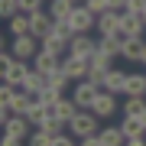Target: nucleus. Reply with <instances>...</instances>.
Wrapping results in <instances>:
<instances>
[{
    "label": "nucleus",
    "mask_w": 146,
    "mask_h": 146,
    "mask_svg": "<svg viewBox=\"0 0 146 146\" xmlns=\"http://www.w3.org/2000/svg\"><path fill=\"white\" fill-rule=\"evenodd\" d=\"M140 117H143V123H146V110H143V114H140Z\"/></svg>",
    "instance_id": "36"
},
{
    "label": "nucleus",
    "mask_w": 146,
    "mask_h": 146,
    "mask_svg": "<svg viewBox=\"0 0 146 146\" xmlns=\"http://www.w3.org/2000/svg\"><path fill=\"white\" fill-rule=\"evenodd\" d=\"M104 88H107V91H114V94H123V88H127V72H120V68H110L107 78H104Z\"/></svg>",
    "instance_id": "16"
},
{
    "label": "nucleus",
    "mask_w": 146,
    "mask_h": 146,
    "mask_svg": "<svg viewBox=\"0 0 146 146\" xmlns=\"http://www.w3.org/2000/svg\"><path fill=\"white\" fill-rule=\"evenodd\" d=\"M120 26H123L127 36H143V33H146V20H143V13L123 10V13H120Z\"/></svg>",
    "instance_id": "11"
},
{
    "label": "nucleus",
    "mask_w": 146,
    "mask_h": 146,
    "mask_svg": "<svg viewBox=\"0 0 146 146\" xmlns=\"http://www.w3.org/2000/svg\"><path fill=\"white\" fill-rule=\"evenodd\" d=\"M42 42V49H46V52H55V55H65L68 52V42L62 39V36H55V33H49L46 39H39Z\"/></svg>",
    "instance_id": "21"
},
{
    "label": "nucleus",
    "mask_w": 146,
    "mask_h": 146,
    "mask_svg": "<svg viewBox=\"0 0 146 146\" xmlns=\"http://www.w3.org/2000/svg\"><path fill=\"white\" fill-rule=\"evenodd\" d=\"M29 20H33L29 33H33L36 39H46L49 33L55 29V20H52V13H49V10H36V13H29Z\"/></svg>",
    "instance_id": "7"
},
{
    "label": "nucleus",
    "mask_w": 146,
    "mask_h": 146,
    "mask_svg": "<svg viewBox=\"0 0 146 146\" xmlns=\"http://www.w3.org/2000/svg\"><path fill=\"white\" fill-rule=\"evenodd\" d=\"M94 29H98V36H114L120 29V13L117 10H104L98 16V23H94Z\"/></svg>",
    "instance_id": "13"
},
{
    "label": "nucleus",
    "mask_w": 146,
    "mask_h": 146,
    "mask_svg": "<svg viewBox=\"0 0 146 146\" xmlns=\"http://www.w3.org/2000/svg\"><path fill=\"white\" fill-rule=\"evenodd\" d=\"M26 143H33V146H55V133H49L46 127H33Z\"/></svg>",
    "instance_id": "25"
},
{
    "label": "nucleus",
    "mask_w": 146,
    "mask_h": 146,
    "mask_svg": "<svg viewBox=\"0 0 146 146\" xmlns=\"http://www.w3.org/2000/svg\"><path fill=\"white\" fill-rule=\"evenodd\" d=\"M98 114L94 110H78L72 120H68V130H72L78 140H84V136H91V133H98Z\"/></svg>",
    "instance_id": "1"
},
{
    "label": "nucleus",
    "mask_w": 146,
    "mask_h": 146,
    "mask_svg": "<svg viewBox=\"0 0 146 146\" xmlns=\"http://www.w3.org/2000/svg\"><path fill=\"white\" fill-rule=\"evenodd\" d=\"M143 110H146V98H143V94H127V101H123V114L140 117Z\"/></svg>",
    "instance_id": "23"
},
{
    "label": "nucleus",
    "mask_w": 146,
    "mask_h": 146,
    "mask_svg": "<svg viewBox=\"0 0 146 146\" xmlns=\"http://www.w3.org/2000/svg\"><path fill=\"white\" fill-rule=\"evenodd\" d=\"M75 3H84V0H75Z\"/></svg>",
    "instance_id": "37"
},
{
    "label": "nucleus",
    "mask_w": 146,
    "mask_h": 146,
    "mask_svg": "<svg viewBox=\"0 0 146 146\" xmlns=\"http://www.w3.org/2000/svg\"><path fill=\"white\" fill-rule=\"evenodd\" d=\"M23 140H20V136H10V133H3V146H20Z\"/></svg>",
    "instance_id": "34"
},
{
    "label": "nucleus",
    "mask_w": 146,
    "mask_h": 146,
    "mask_svg": "<svg viewBox=\"0 0 146 146\" xmlns=\"http://www.w3.org/2000/svg\"><path fill=\"white\" fill-rule=\"evenodd\" d=\"M75 10V0H49V13H52V20H68Z\"/></svg>",
    "instance_id": "19"
},
{
    "label": "nucleus",
    "mask_w": 146,
    "mask_h": 146,
    "mask_svg": "<svg viewBox=\"0 0 146 146\" xmlns=\"http://www.w3.org/2000/svg\"><path fill=\"white\" fill-rule=\"evenodd\" d=\"M33 104V94L26 91V88H16V94H13V101H10V110L13 114H26V107Z\"/></svg>",
    "instance_id": "20"
},
{
    "label": "nucleus",
    "mask_w": 146,
    "mask_h": 146,
    "mask_svg": "<svg viewBox=\"0 0 146 146\" xmlns=\"http://www.w3.org/2000/svg\"><path fill=\"white\" fill-rule=\"evenodd\" d=\"M107 3H110V10H117V13L127 10V0H107Z\"/></svg>",
    "instance_id": "33"
},
{
    "label": "nucleus",
    "mask_w": 146,
    "mask_h": 146,
    "mask_svg": "<svg viewBox=\"0 0 146 146\" xmlns=\"http://www.w3.org/2000/svg\"><path fill=\"white\" fill-rule=\"evenodd\" d=\"M98 49H101L104 55H110V58H114V55H120L123 42H120L117 36H98Z\"/></svg>",
    "instance_id": "24"
},
{
    "label": "nucleus",
    "mask_w": 146,
    "mask_h": 146,
    "mask_svg": "<svg viewBox=\"0 0 146 146\" xmlns=\"http://www.w3.org/2000/svg\"><path fill=\"white\" fill-rule=\"evenodd\" d=\"M78 104H75V98H62V101H58V104H55V117L58 120H62V123H68V120H72L75 114H78Z\"/></svg>",
    "instance_id": "18"
},
{
    "label": "nucleus",
    "mask_w": 146,
    "mask_h": 146,
    "mask_svg": "<svg viewBox=\"0 0 146 146\" xmlns=\"http://www.w3.org/2000/svg\"><path fill=\"white\" fill-rule=\"evenodd\" d=\"M143 20H146V10H143Z\"/></svg>",
    "instance_id": "38"
},
{
    "label": "nucleus",
    "mask_w": 146,
    "mask_h": 146,
    "mask_svg": "<svg viewBox=\"0 0 146 146\" xmlns=\"http://www.w3.org/2000/svg\"><path fill=\"white\" fill-rule=\"evenodd\" d=\"M94 49H98V39H94L91 33H75L72 42H68V52H72V55H84V58H88Z\"/></svg>",
    "instance_id": "9"
},
{
    "label": "nucleus",
    "mask_w": 146,
    "mask_h": 146,
    "mask_svg": "<svg viewBox=\"0 0 146 146\" xmlns=\"http://www.w3.org/2000/svg\"><path fill=\"white\" fill-rule=\"evenodd\" d=\"M33 68L42 75H55L58 68H62V55H55V52H46V49H39L36 55H33Z\"/></svg>",
    "instance_id": "8"
},
{
    "label": "nucleus",
    "mask_w": 146,
    "mask_h": 146,
    "mask_svg": "<svg viewBox=\"0 0 146 146\" xmlns=\"http://www.w3.org/2000/svg\"><path fill=\"white\" fill-rule=\"evenodd\" d=\"M62 72H65L72 81L88 78V58H84V55H72V52H68V55L62 58Z\"/></svg>",
    "instance_id": "5"
},
{
    "label": "nucleus",
    "mask_w": 146,
    "mask_h": 146,
    "mask_svg": "<svg viewBox=\"0 0 146 146\" xmlns=\"http://www.w3.org/2000/svg\"><path fill=\"white\" fill-rule=\"evenodd\" d=\"M123 94H143V98H146V72H130V75H127Z\"/></svg>",
    "instance_id": "17"
},
{
    "label": "nucleus",
    "mask_w": 146,
    "mask_h": 146,
    "mask_svg": "<svg viewBox=\"0 0 146 146\" xmlns=\"http://www.w3.org/2000/svg\"><path fill=\"white\" fill-rule=\"evenodd\" d=\"M55 36H62L65 42H72V36H75V26H72V23H68V20H55Z\"/></svg>",
    "instance_id": "27"
},
{
    "label": "nucleus",
    "mask_w": 146,
    "mask_h": 146,
    "mask_svg": "<svg viewBox=\"0 0 146 146\" xmlns=\"http://www.w3.org/2000/svg\"><path fill=\"white\" fill-rule=\"evenodd\" d=\"M46 84H49V75H42V72H36V68H33V72L26 75V81H23L20 88H26V91L33 94V98H36V94H39L42 88H46Z\"/></svg>",
    "instance_id": "15"
},
{
    "label": "nucleus",
    "mask_w": 146,
    "mask_h": 146,
    "mask_svg": "<svg viewBox=\"0 0 146 146\" xmlns=\"http://www.w3.org/2000/svg\"><path fill=\"white\" fill-rule=\"evenodd\" d=\"M3 133H10V136H20V140H29V133H33V123L23 114H13L10 120L3 123Z\"/></svg>",
    "instance_id": "14"
},
{
    "label": "nucleus",
    "mask_w": 146,
    "mask_h": 146,
    "mask_svg": "<svg viewBox=\"0 0 146 146\" xmlns=\"http://www.w3.org/2000/svg\"><path fill=\"white\" fill-rule=\"evenodd\" d=\"M42 3L46 0H20V10L23 13H36V10H42Z\"/></svg>",
    "instance_id": "31"
},
{
    "label": "nucleus",
    "mask_w": 146,
    "mask_h": 146,
    "mask_svg": "<svg viewBox=\"0 0 146 146\" xmlns=\"http://www.w3.org/2000/svg\"><path fill=\"white\" fill-rule=\"evenodd\" d=\"M127 10H133V13H143V10H146V0H127Z\"/></svg>",
    "instance_id": "32"
},
{
    "label": "nucleus",
    "mask_w": 146,
    "mask_h": 146,
    "mask_svg": "<svg viewBox=\"0 0 146 146\" xmlns=\"http://www.w3.org/2000/svg\"><path fill=\"white\" fill-rule=\"evenodd\" d=\"M68 23L75 26V33H91L94 23H98V16H94L84 3H75V10H72V16H68Z\"/></svg>",
    "instance_id": "4"
},
{
    "label": "nucleus",
    "mask_w": 146,
    "mask_h": 146,
    "mask_svg": "<svg viewBox=\"0 0 146 146\" xmlns=\"http://www.w3.org/2000/svg\"><path fill=\"white\" fill-rule=\"evenodd\" d=\"M84 7H88L94 16H101L104 10H110V3H107V0H84Z\"/></svg>",
    "instance_id": "30"
},
{
    "label": "nucleus",
    "mask_w": 146,
    "mask_h": 146,
    "mask_svg": "<svg viewBox=\"0 0 146 146\" xmlns=\"http://www.w3.org/2000/svg\"><path fill=\"white\" fill-rule=\"evenodd\" d=\"M140 65H146V52H143V58H140Z\"/></svg>",
    "instance_id": "35"
},
{
    "label": "nucleus",
    "mask_w": 146,
    "mask_h": 146,
    "mask_svg": "<svg viewBox=\"0 0 146 146\" xmlns=\"http://www.w3.org/2000/svg\"><path fill=\"white\" fill-rule=\"evenodd\" d=\"M49 84H55V88H62V91H65L68 84H72V78H68V75L62 72V68H58L55 75H49Z\"/></svg>",
    "instance_id": "29"
},
{
    "label": "nucleus",
    "mask_w": 146,
    "mask_h": 146,
    "mask_svg": "<svg viewBox=\"0 0 146 146\" xmlns=\"http://www.w3.org/2000/svg\"><path fill=\"white\" fill-rule=\"evenodd\" d=\"M16 13H20V0H0V16L13 20Z\"/></svg>",
    "instance_id": "28"
},
{
    "label": "nucleus",
    "mask_w": 146,
    "mask_h": 146,
    "mask_svg": "<svg viewBox=\"0 0 146 146\" xmlns=\"http://www.w3.org/2000/svg\"><path fill=\"white\" fill-rule=\"evenodd\" d=\"M42 49V42L33 36V33H26V36H13V46H10V52L16 58H26V62H33V55H36Z\"/></svg>",
    "instance_id": "3"
},
{
    "label": "nucleus",
    "mask_w": 146,
    "mask_h": 146,
    "mask_svg": "<svg viewBox=\"0 0 146 146\" xmlns=\"http://www.w3.org/2000/svg\"><path fill=\"white\" fill-rule=\"evenodd\" d=\"M36 98L42 101V104H58V101H62L65 94H62V88H55V84H46V88H42V91L36 94Z\"/></svg>",
    "instance_id": "26"
},
{
    "label": "nucleus",
    "mask_w": 146,
    "mask_h": 146,
    "mask_svg": "<svg viewBox=\"0 0 146 146\" xmlns=\"http://www.w3.org/2000/svg\"><path fill=\"white\" fill-rule=\"evenodd\" d=\"M29 26H33V20H29V13H16L13 20H10V36H26L29 33Z\"/></svg>",
    "instance_id": "22"
},
{
    "label": "nucleus",
    "mask_w": 146,
    "mask_h": 146,
    "mask_svg": "<svg viewBox=\"0 0 146 146\" xmlns=\"http://www.w3.org/2000/svg\"><path fill=\"white\" fill-rule=\"evenodd\" d=\"M29 72H33V65L26 62V58H13V62L7 65V68H0V75H3V81H10V84H23Z\"/></svg>",
    "instance_id": "6"
},
{
    "label": "nucleus",
    "mask_w": 146,
    "mask_h": 146,
    "mask_svg": "<svg viewBox=\"0 0 146 146\" xmlns=\"http://www.w3.org/2000/svg\"><path fill=\"white\" fill-rule=\"evenodd\" d=\"M91 110H94V114H98V117H110V114H117V94L114 91H107V88H101V94H98V101H94V104H91Z\"/></svg>",
    "instance_id": "10"
},
{
    "label": "nucleus",
    "mask_w": 146,
    "mask_h": 146,
    "mask_svg": "<svg viewBox=\"0 0 146 146\" xmlns=\"http://www.w3.org/2000/svg\"><path fill=\"white\" fill-rule=\"evenodd\" d=\"M146 52V39L143 36H127L123 39V49H120V58H127V62H140Z\"/></svg>",
    "instance_id": "12"
},
{
    "label": "nucleus",
    "mask_w": 146,
    "mask_h": 146,
    "mask_svg": "<svg viewBox=\"0 0 146 146\" xmlns=\"http://www.w3.org/2000/svg\"><path fill=\"white\" fill-rule=\"evenodd\" d=\"M98 94H101V84H94V81H88V78H81L78 84H75L72 98H75V104H78L81 110H91V104L98 101Z\"/></svg>",
    "instance_id": "2"
}]
</instances>
